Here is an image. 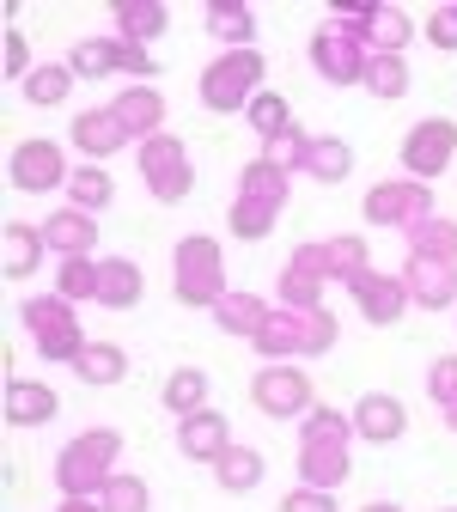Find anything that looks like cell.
<instances>
[{
  "label": "cell",
  "instance_id": "cb8c5ba5",
  "mask_svg": "<svg viewBox=\"0 0 457 512\" xmlns=\"http://www.w3.org/2000/svg\"><path fill=\"white\" fill-rule=\"evenodd\" d=\"M202 25L226 49H256V13L244 7V0H214V7L202 13Z\"/></svg>",
  "mask_w": 457,
  "mask_h": 512
},
{
  "label": "cell",
  "instance_id": "3957f363",
  "mask_svg": "<svg viewBox=\"0 0 457 512\" xmlns=\"http://www.w3.org/2000/svg\"><path fill=\"white\" fill-rule=\"evenodd\" d=\"M263 74H269V61L256 49H226L220 61H208V74H202V104L220 110V116L250 110L256 98H263Z\"/></svg>",
  "mask_w": 457,
  "mask_h": 512
},
{
  "label": "cell",
  "instance_id": "5bb4252c",
  "mask_svg": "<svg viewBox=\"0 0 457 512\" xmlns=\"http://www.w3.org/2000/svg\"><path fill=\"white\" fill-rule=\"evenodd\" d=\"M403 287H409V299H415V305H427V311H445V305H457V263L409 256V263H403Z\"/></svg>",
  "mask_w": 457,
  "mask_h": 512
},
{
  "label": "cell",
  "instance_id": "44dd1931",
  "mask_svg": "<svg viewBox=\"0 0 457 512\" xmlns=\"http://www.w3.org/2000/svg\"><path fill=\"white\" fill-rule=\"evenodd\" d=\"M263 360H305V311H287V305H275L269 311V324H263V336L250 342Z\"/></svg>",
  "mask_w": 457,
  "mask_h": 512
},
{
  "label": "cell",
  "instance_id": "7a4b0ae2",
  "mask_svg": "<svg viewBox=\"0 0 457 512\" xmlns=\"http://www.w3.org/2000/svg\"><path fill=\"white\" fill-rule=\"evenodd\" d=\"M116 458H122V433L116 427H92V433L68 439V445H61V458H55L61 500H98L104 482L116 476Z\"/></svg>",
  "mask_w": 457,
  "mask_h": 512
},
{
  "label": "cell",
  "instance_id": "484cf974",
  "mask_svg": "<svg viewBox=\"0 0 457 512\" xmlns=\"http://www.w3.org/2000/svg\"><path fill=\"white\" fill-rule=\"evenodd\" d=\"M348 171H354V147H348L342 135H311V147H305V177L342 183Z\"/></svg>",
  "mask_w": 457,
  "mask_h": 512
},
{
  "label": "cell",
  "instance_id": "c3c4849f",
  "mask_svg": "<svg viewBox=\"0 0 457 512\" xmlns=\"http://www.w3.org/2000/svg\"><path fill=\"white\" fill-rule=\"evenodd\" d=\"M7 74L31 80V55H25V31H7Z\"/></svg>",
  "mask_w": 457,
  "mask_h": 512
},
{
  "label": "cell",
  "instance_id": "277c9868",
  "mask_svg": "<svg viewBox=\"0 0 457 512\" xmlns=\"http://www.w3.org/2000/svg\"><path fill=\"white\" fill-rule=\"evenodd\" d=\"M19 324L31 330V342H37V354H43V360L74 366V360H80V348H86V330H80L74 305L61 299V293H37V299H25V305H19Z\"/></svg>",
  "mask_w": 457,
  "mask_h": 512
},
{
  "label": "cell",
  "instance_id": "ffe728a7",
  "mask_svg": "<svg viewBox=\"0 0 457 512\" xmlns=\"http://www.w3.org/2000/svg\"><path fill=\"white\" fill-rule=\"evenodd\" d=\"M43 226H25V220H7L0 226V269H7V281H25V275H37V263H43Z\"/></svg>",
  "mask_w": 457,
  "mask_h": 512
},
{
  "label": "cell",
  "instance_id": "9a60e30c",
  "mask_svg": "<svg viewBox=\"0 0 457 512\" xmlns=\"http://www.w3.org/2000/svg\"><path fill=\"white\" fill-rule=\"evenodd\" d=\"M128 141V128H122V116L110 110V104H98V110H80L74 116V147L86 153V159H110V153H122Z\"/></svg>",
  "mask_w": 457,
  "mask_h": 512
},
{
  "label": "cell",
  "instance_id": "d6a6232c",
  "mask_svg": "<svg viewBox=\"0 0 457 512\" xmlns=\"http://www.w3.org/2000/svg\"><path fill=\"white\" fill-rule=\"evenodd\" d=\"M372 98H384V104H397V98H409V61L403 55H372L366 61V80H360Z\"/></svg>",
  "mask_w": 457,
  "mask_h": 512
},
{
  "label": "cell",
  "instance_id": "b9f144b4",
  "mask_svg": "<svg viewBox=\"0 0 457 512\" xmlns=\"http://www.w3.org/2000/svg\"><path fill=\"white\" fill-rule=\"evenodd\" d=\"M98 506H104V512H147V482H141V476H122V470H116V476L104 482Z\"/></svg>",
  "mask_w": 457,
  "mask_h": 512
},
{
  "label": "cell",
  "instance_id": "7bdbcfd3",
  "mask_svg": "<svg viewBox=\"0 0 457 512\" xmlns=\"http://www.w3.org/2000/svg\"><path fill=\"white\" fill-rule=\"evenodd\" d=\"M305 147H311V135H299V128H287V135H275V141H263V153L256 159H269L275 171H305Z\"/></svg>",
  "mask_w": 457,
  "mask_h": 512
},
{
  "label": "cell",
  "instance_id": "f5cc1de1",
  "mask_svg": "<svg viewBox=\"0 0 457 512\" xmlns=\"http://www.w3.org/2000/svg\"><path fill=\"white\" fill-rule=\"evenodd\" d=\"M445 512H457V506H445Z\"/></svg>",
  "mask_w": 457,
  "mask_h": 512
},
{
  "label": "cell",
  "instance_id": "74e56055",
  "mask_svg": "<svg viewBox=\"0 0 457 512\" xmlns=\"http://www.w3.org/2000/svg\"><path fill=\"white\" fill-rule=\"evenodd\" d=\"M68 68H74L80 80H104V74H116V37H86V43H74Z\"/></svg>",
  "mask_w": 457,
  "mask_h": 512
},
{
  "label": "cell",
  "instance_id": "ab89813d",
  "mask_svg": "<svg viewBox=\"0 0 457 512\" xmlns=\"http://www.w3.org/2000/svg\"><path fill=\"white\" fill-rule=\"evenodd\" d=\"M372 269V256H366V238L360 232H342V238H330V275L348 287L354 275H366Z\"/></svg>",
  "mask_w": 457,
  "mask_h": 512
},
{
  "label": "cell",
  "instance_id": "d6986e66",
  "mask_svg": "<svg viewBox=\"0 0 457 512\" xmlns=\"http://www.w3.org/2000/svg\"><path fill=\"white\" fill-rule=\"evenodd\" d=\"M43 244L68 263V256H92V244H98V214H80V208H61V214H49L43 220Z\"/></svg>",
  "mask_w": 457,
  "mask_h": 512
},
{
  "label": "cell",
  "instance_id": "6da1fadb",
  "mask_svg": "<svg viewBox=\"0 0 457 512\" xmlns=\"http://www.w3.org/2000/svg\"><path fill=\"white\" fill-rule=\"evenodd\" d=\"M354 421L348 415H336V409H311L305 415V427H299V476H305V488H342L348 476H354Z\"/></svg>",
  "mask_w": 457,
  "mask_h": 512
},
{
  "label": "cell",
  "instance_id": "9c48e42d",
  "mask_svg": "<svg viewBox=\"0 0 457 512\" xmlns=\"http://www.w3.org/2000/svg\"><path fill=\"white\" fill-rule=\"evenodd\" d=\"M366 220L372 226H421L433 220V183H415V177H390V183H372L366 189Z\"/></svg>",
  "mask_w": 457,
  "mask_h": 512
},
{
  "label": "cell",
  "instance_id": "8fae6325",
  "mask_svg": "<svg viewBox=\"0 0 457 512\" xmlns=\"http://www.w3.org/2000/svg\"><path fill=\"white\" fill-rule=\"evenodd\" d=\"M74 171H68V153L55 141H19L13 159H7V183L25 189V196H43V189H61Z\"/></svg>",
  "mask_w": 457,
  "mask_h": 512
},
{
  "label": "cell",
  "instance_id": "7c38bea8",
  "mask_svg": "<svg viewBox=\"0 0 457 512\" xmlns=\"http://www.w3.org/2000/svg\"><path fill=\"white\" fill-rule=\"evenodd\" d=\"M177 452L195 458V464H220L232 452V421L220 409H195L177 421Z\"/></svg>",
  "mask_w": 457,
  "mask_h": 512
},
{
  "label": "cell",
  "instance_id": "5b68a950",
  "mask_svg": "<svg viewBox=\"0 0 457 512\" xmlns=\"http://www.w3.org/2000/svg\"><path fill=\"white\" fill-rule=\"evenodd\" d=\"M171 287H177V299L183 305H220L226 299V256H220V244L214 238H183L177 244V256H171Z\"/></svg>",
  "mask_w": 457,
  "mask_h": 512
},
{
  "label": "cell",
  "instance_id": "4316f807",
  "mask_svg": "<svg viewBox=\"0 0 457 512\" xmlns=\"http://www.w3.org/2000/svg\"><path fill=\"white\" fill-rule=\"evenodd\" d=\"M165 25H171V7H165V0H122V7H116V31H122L128 43H153Z\"/></svg>",
  "mask_w": 457,
  "mask_h": 512
},
{
  "label": "cell",
  "instance_id": "603a6c76",
  "mask_svg": "<svg viewBox=\"0 0 457 512\" xmlns=\"http://www.w3.org/2000/svg\"><path fill=\"white\" fill-rule=\"evenodd\" d=\"M141 293H147V281H141V269L128 263V256H104L98 263V305L128 311V305H141Z\"/></svg>",
  "mask_w": 457,
  "mask_h": 512
},
{
  "label": "cell",
  "instance_id": "8992f818",
  "mask_svg": "<svg viewBox=\"0 0 457 512\" xmlns=\"http://www.w3.org/2000/svg\"><path fill=\"white\" fill-rule=\"evenodd\" d=\"M366 43H360V31H348V25H336V19H323L317 31H311V68L330 80V86H360L366 80Z\"/></svg>",
  "mask_w": 457,
  "mask_h": 512
},
{
  "label": "cell",
  "instance_id": "60d3db41",
  "mask_svg": "<svg viewBox=\"0 0 457 512\" xmlns=\"http://www.w3.org/2000/svg\"><path fill=\"white\" fill-rule=\"evenodd\" d=\"M250 128H256V135H263V141L287 135V128H293V104H287L281 92H263V98L250 104Z\"/></svg>",
  "mask_w": 457,
  "mask_h": 512
},
{
  "label": "cell",
  "instance_id": "f35d334b",
  "mask_svg": "<svg viewBox=\"0 0 457 512\" xmlns=\"http://www.w3.org/2000/svg\"><path fill=\"white\" fill-rule=\"evenodd\" d=\"M323 287H330V281H317V275L299 269V263L281 269V305H287V311H317V305H323Z\"/></svg>",
  "mask_w": 457,
  "mask_h": 512
},
{
  "label": "cell",
  "instance_id": "52a82bcc",
  "mask_svg": "<svg viewBox=\"0 0 457 512\" xmlns=\"http://www.w3.org/2000/svg\"><path fill=\"white\" fill-rule=\"evenodd\" d=\"M141 177H147V196L153 202H183L189 189H195V165H189V147L177 135H153L141 141Z\"/></svg>",
  "mask_w": 457,
  "mask_h": 512
},
{
  "label": "cell",
  "instance_id": "816d5d0a",
  "mask_svg": "<svg viewBox=\"0 0 457 512\" xmlns=\"http://www.w3.org/2000/svg\"><path fill=\"white\" fill-rule=\"evenodd\" d=\"M445 427H451V433H457V403H451V409H445Z\"/></svg>",
  "mask_w": 457,
  "mask_h": 512
},
{
  "label": "cell",
  "instance_id": "f1b7e54d",
  "mask_svg": "<svg viewBox=\"0 0 457 512\" xmlns=\"http://www.w3.org/2000/svg\"><path fill=\"white\" fill-rule=\"evenodd\" d=\"M74 68L68 61H43V68H31V80H25V98L37 104V110H55V104H68V92H74Z\"/></svg>",
  "mask_w": 457,
  "mask_h": 512
},
{
  "label": "cell",
  "instance_id": "7402d4cb",
  "mask_svg": "<svg viewBox=\"0 0 457 512\" xmlns=\"http://www.w3.org/2000/svg\"><path fill=\"white\" fill-rule=\"evenodd\" d=\"M269 299H256V293H226L220 305H214V324L226 330V336H238V342H256L263 336V324H269Z\"/></svg>",
  "mask_w": 457,
  "mask_h": 512
},
{
  "label": "cell",
  "instance_id": "4dcf8cb0",
  "mask_svg": "<svg viewBox=\"0 0 457 512\" xmlns=\"http://www.w3.org/2000/svg\"><path fill=\"white\" fill-rule=\"evenodd\" d=\"M74 372H80L86 384H122V378H128V354H122L116 342H86L80 360H74Z\"/></svg>",
  "mask_w": 457,
  "mask_h": 512
},
{
  "label": "cell",
  "instance_id": "e0dca14e",
  "mask_svg": "<svg viewBox=\"0 0 457 512\" xmlns=\"http://www.w3.org/2000/svg\"><path fill=\"white\" fill-rule=\"evenodd\" d=\"M55 391L37 378H7V397H0V415H7V427H43L55 421Z\"/></svg>",
  "mask_w": 457,
  "mask_h": 512
},
{
  "label": "cell",
  "instance_id": "ba28073f",
  "mask_svg": "<svg viewBox=\"0 0 457 512\" xmlns=\"http://www.w3.org/2000/svg\"><path fill=\"white\" fill-rule=\"evenodd\" d=\"M250 403L263 409L269 421H293V415H311V378H305L293 360H269L263 372L250 378Z\"/></svg>",
  "mask_w": 457,
  "mask_h": 512
},
{
  "label": "cell",
  "instance_id": "ee69618b",
  "mask_svg": "<svg viewBox=\"0 0 457 512\" xmlns=\"http://www.w3.org/2000/svg\"><path fill=\"white\" fill-rule=\"evenodd\" d=\"M116 74H135V86H147V80L159 74V61H153V49H147V43L116 37Z\"/></svg>",
  "mask_w": 457,
  "mask_h": 512
},
{
  "label": "cell",
  "instance_id": "4fadbf2b",
  "mask_svg": "<svg viewBox=\"0 0 457 512\" xmlns=\"http://www.w3.org/2000/svg\"><path fill=\"white\" fill-rule=\"evenodd\" d=\"M348 293H354V305L366 311V324H397L403 317V305H409V287H403V275H378V269H366V275H354L348 281Z\"/></svg>",
  "mask_w": 457,
  "mask_h": 512
},
{
  "label": "cell",
  "instance_id": "f6af8a7d",
  "mask_svg": "<svg viewBox=\"0 0 457 512\" xmlns=\"http://www.w3.org/2000/svg\"><path fill=\"white\" fill-rule=\"evenodd\" d=\"M427 397H433L439 409L457 403V354H439V360L427 366Z\"/></svg>",
  "mask_w": 457,
  "mask_h": 512
},
{
  "label": "cell",
  "instance_id": "d4e9b609",
  "mask_svg": "<svg viewBox=\"0 0 457 512\" xmlns=\"http://www.w3.org/2000/svg\"><path fill=\"white\" fill-rule=\"evenodd\" d=\"M409 37H415V25H409L403 7H372V19H366V31H360L366 55H403Z\"/></svg>",
  "mask_w": 457,
  "mask_h": 512
},
{
  "label": "cell",
  "instance_id": "30bf717a",
  "mask_svg": "<svg viewBox=\"0 0 457 512\" xmlns=\"http://www.w3.org/2000/svg\"><path fill=\"white\" fill-rule=\"evenodd\" d=\"M451 159H457V122L451 116H427V122H415L403 135V171L415 183H433Z\"/></svg>",
  "mask_w": 457,
  "mask_h": 512
},
{
  "label": "cell",
  "instance_id": "f546056e",
  "mask_svg": "<svg viewBox=\"0 0 457 512\" xmlns=\"http://www.w3.org/2000/svg\"><path fill=\"white\" fill-rule=\"evenodd\" d=\"M116 202V183H110V171H98V165H80L74 177H68V208H80V214H104Z\"/></svg>",
  "mask_w": 457,
  "mask_h": 512
},
{
  "label": "cell",
  "instance_id": "836d02e7",
  "mask_svg": "<svg viewBox=\"0 0 457 512\" xmlns=\"http://www.w3.org/2000/svg\"><path fill=\"white\" fill-rule=\"evenodd\" d=\"M238 196L244 202H275V208H287V171H275L269 159H250L238 171Z\"/></svg>",
  "mask_w": 457,
  "mask_h": 512
},
{
  "label": "cell",
  "instance_id": "bcb514c9",
  "mask_svg": "<svg viewBox=\"0 0 457 512\" xmlns=\"http://www.w3.org/2000/svg\"><path fill=\"white\" fill-rule=\"evenodd\" d=\"M427 43L433 49H457V7H433L427 13Z\"/></svg>",
  "mask_w": 457,
  "mask_h": 512
},
{
  "label": "cell",
  "instance_id": "681fc988",
  "mask_svg": "<svg viewBox=\"0 0 457 512\" xmlns=\"http://www.w3.org/2000/svg\"><path fill=\"white\" fill-rule=\"evenodd\" d=\"M55 512H104V506H98V500H61Z\"/></svg>",
  "mask_w": 457,
  "mask_h": 512
},
{
  "label": "cell",
  "instance_id": "1f68e13d",
  "mask_svg": "<svg viewBox=\"0 0 457 512\" xmlns=\"http://www.w3.org/2000/svg\"><path fill=\"white\" fill-rule=\"evenodd\" d=\"M409 256H433V263H457V226L445 214L409 226Z\"/></svg>",
  "mask_w": 457,
  "mask_h": 512
},
{
  "label": "cell",
  "instance_id": "8d00e7d4",
  "mask_svg": "<svg viewBox=\"0 0 457 512\" xmlns=\"http://www.w3.org/2000/svg\"><path fill=\"white\" fill-rule=\"evenodd\" d=\"M55 293L80 305V299H98V256H68V263L55 269Z\"/></svg>",
  "mask_w": 457,
  "mask_h": 512
},
{
  "label": "cell",
  "instance_id": "d590c367",
  "mask_svg": "<svg viewBox=\"0 0 457 512\" xmlns=\"http://www.w3.org/2000/svg\"><path fill=\"white\" fill-rule=\"evenodd\" d=\"M275 220H281V208L275 202H232V214H226V226H232V238H244V244H256V238H269L275 232Z\"/></svg>",
  "mask_w": 457,
  "mask_h": 512
},
{
  "label": "cell",
  "instance_id": "7dc6e473",
  "mask_svg": "<svg viewBox=\"0 0 457 512\" xmlns=\"http://www.w3.org/2000/svg\"><path fill=\"white\" fill-rule=\"evenodd\" d=\"M281 512H336V494L330 488H293L281 500Z\"/></svg>",
  "mask_w": 457,
  "mask_h": 512
},
{
  "label": "cell",
  "instance_id": "ac0fdd59",
  "mask_svg": "<svg viewBox=\"0 0 457 512\" xmlns=\"http://www.w3.org/2000/svg\"><path fill=\"white\" fill-rule=\"evenodd\" d=\"M110 110L122 116V128L135 141H153V135H165V98L153 92V86H122L116 98H110Z\"/></svg>",
  "mask_w": 457,
  "mask_h": 512
},
{
  "label": "cell",
  "instance_id": "e575fe53",
  "mask_svg": "<svg viewBox=\"0 0 457 512\" xmlns=\"http://www.w3.org/2000/svg\"><path fill=\"white\" fill-rule=\"evenodd\" d=\"M214 476H220L226 494H250L256 482H263V452H250V445H232V452L214 464Z\"/></svg>",
  "mask_w": 457,
  "mask_h": 512
},
{
  "label": "cell",
  "instance_id": "f907efd6",
  "mask_svg": "<svg viewBox=\"0 0 457 512\" xmlns=\"http://www.w3.org/2000/svg\"><path fill=\"white\" fill-rule=\"evenodd\" d=\"M360 512H403V506H390V500H372V506H360Z\"/></svg>",
  "mask_w": 457,
  "mask_h": 512
},
{
  "label": "cell",
  "instance_id": "83f0119b",
  "mask_svg": "<svg viewBox=\"0 0 457 512\" xmlns=\"http://www.w3.org/2000/svg\"><path fill=\"white\" fill-rule=\"evenodd\" d=\"M159 397H165V409H171L177 421L195 415V409H208V372H202V366H177V372L165 378Z\"/></svg>",
  "mask_w": 457,
  "mask_h": 512
},
{
  "label": "cell",
  "instance_id": "2e32d148",
  "mask_svg": "<svg viewBox=\"0 0 457 512\" xmlns=\"http://www.w3.org/2000/svg\"><path fill=\"white\" fill-rule=\"evenodd\" d=\"M354 433L360 439H372V445H397L403 439V427H409V415H403V403L397 397H384V391H366L360 403H354Z\"/></svg>",
  "mask_w": 457,
  "mask_h": 512
}]
</instances>
